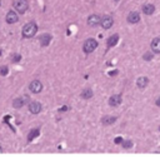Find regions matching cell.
Returning a JSON list of instances; mask_svg holds the SVG:
<instances>
[{"label": "cell", "mask_w": 160, "mask_h": 159, "mask_svg": "<svg viewBox=\"0 0 160 159\" xmlns=\"http://www.w3.org/2000/svg\"><path fill=\"white\" fill-rule=\"evenodd\" d=\"M101 23V18L99 16L98 14H91L89 18H88V25L89 26H98L99 24Z\"/></svg>", "instance_id": "cell-6"}, {"label": "cell", "mask_w": 160, "mask_h": 159, "mask_svg": "<svg viewBox=\"0 0 160 159\" xmlns=\"http://www.w3.org/2000/svg\"><path fill=\"white\" fill-rule=\"evenodd\" d=\"M154 11H155V6H154L153 4H145V5H143V13L145 15H151V14H154Z\"/></svg>", "instance_id": "cell-15"}, {"label": "cell", "mask_w": 160, "mask_h": 159, "mask_svg": "<svg viewBox=\"0 0 160 159\" xmlns=\"http://www.w3.org/2000/svg\"><path fill=\"white\" fill-rule=\"evenodd\" d=\"M0 6H1V0H0Z\"/></svg>", "instance_id": "cell-28"}, {"label": "cell", "mask_w": 160, "mask_h": 159, "mask_svg": "<svg viewBox=\"0 0 160 159\" xmlns=\"http://www.w3.org/2000/svg\"><path fill=\"white\" fill-rule=\"evenodd\" d=\"M29 89H30V92H31V93H34V94L40 93V92L43 90L41 81H39V80H33V81L29 84Z\"/></svg>", "instance_id": "cell-4"}, {"label": "cell", "mask_w": 160, "mask_h": 159, "mask_svg": "<svg viewBox=\"0 0 160 159\" xmlns=\"http://www.w3.org/2000/svg\"><path fill=\"white\" fill-rule=\"evenodd\" d=\"M36 33H38V25L33 22L25 24L23 28V36L24 38H33Z\"/></svg>", "instance_id": "cell-1"}, {"label": "cell", "mask_w": 160, "mask_h": 159, "mask_svg": "<svg viewBox=\"0 0 160 159\" xmlns=\"http://www.w3.org/2000/svg\"><path fill=\"white\" fill-rule=\"evenodd\" d=\"M96 48H98V42L95 39H93V38L85 40V43H84V45H83V50H84V53H86V54L93 53Z\"/></svg>", "instance_id": "cell-2"}, {"label": "cell", "mask_w": 160, "mask_h": 159, "mask_svg": "<svg viewBox=\"0 0 160 159\" xmlns=\"http://www.w3.org/2000/svg\"><path fill=\"white\" fill-rule=\"evenodd\" d=\"M25 100H26V96H25V98H16V99H14V101H13V107L16 109L21 108V107L25 104Z\"/></svg>", "instance_id": "cell-17"}, {"label": "cell", "mask_w": 160, "mask_h": 159, "mask_svg": "<svg viewBox=\"0 0 160 159\" xmlns=\"http://www.w3.org/2000/svg\"><path fill=\"white\" fill-rule=\"evenodd\" d=\"M6 23L8 24H15V23L19 20V16H18V14L15 13V11H13V10H10V11H8L6 14Z\"/></svg>", "instance_id": "cell-9"}, {"label": "cell", "mask_w": 160, "mask_h": 159, "mask_svg": "<svg viewBox=\"0 0 160 159\" xmlns=\"http://www.w3.org/2000/svg\"><path fill=\"white\" fill-rule=\"evenodd\" d=\"M143 59L146 60V61H150L151 59H153V53H150V51H146L145 54L143 55Z\"/></svg>", "instance_id": "cell-22"}, {"label": "cell", "mask_w": 160, "mask_h": 159, "mask_svg": "<svg viewBox=\"0 0 160 159\" xmlns=\"http://www.w3.org/2000/svg\"><path fill=\"white\" fill-rule=\"evenodd\" d=\"M126 19H128V23H130V24H136L140 22V14L138 11H131V13H129Z\"/></svg>", "instance_id": "cell-10"}, {"label": "cell", "mask_w": 160, "mask_h": 159, "mask_svg": "<svg viewBox=\"0 0 160 159\" xmlns=\"http://www.w3.org/2000/svg\"><path fill=\"white\" fill-rule=\"evenodd\" d=\"M123 140H124V139H123L121 137H116L115 138V140H114V143H115V144H121Z\"/></svg>", "instance_id": "cell-24"}, {"label": "cell", "mask_w": 160, "mask_h": 159, "mask_svg": "<svg viewBox=\"0 0 160 159\" xmlns=\"http://www.w3.org/2000/svg\"><path fill=\"white\" fill-rule=\"evenodd\" d=\"M8 73H9V69H8L6 65H3V66H0V75H3V77H5Z\"/></svg>", "instance_id": "cell-21"}, {"label": "cell", "mask_w": 160, "mask_h": 159, "mask_svg": "<svg viewBox=\"0 0 160 159\" xmlns=\"http://www.w3.org/2000/svg\"><path fill=\"white\" fill-rule=\"evenodd\" d=\"M121 95L120 94H114L109 98V105L110 107H119L121 104Z\"/></svg>", "instance_id": "cell-8"}, {"label": "cell", "mask_w": 160, "mask_h": 159, "mask_svg": "<svg viewBox=\"0 0 160 159\" xmlns=\"http://www.w3.org/2000/svg\"><path fill=\"white\" fill-rule=\"evenodd\" d=\"M113 24H114V19H113V16L110 15H105L104 18H101V23H100V25H101V28L103 29H110L113 26Z\"/></svg>", "instance_id": "cell-5"}, {"label": "cell", "mask_w": 160, "mask_h": 159, "mask_svg": "<svg viewBox=\"0 0 160 159\" xmlns=\"http://www.w3.org/2000/svg\"><path fill=\"white\" fill-rule=\"evenodd\" d=\"M150 48H151V51H153V53L160 54V38H155V39L151 40Z\"/></svg>", "instance_id": "cell-11"}, {"label": "cell", "mask_w": 160, "mask_h": 159, "mask_svg": "<svg viewBox=\"0 0 160 159\" xmlns=\"http://www.w3.org/2000/svg\"><path fill=\"white\" fill-rule=\"evenodd\" d=\"M29 8V3L28 0H15L14 1V9L20 13V14H24Z\"/></svg>", "instance_id": "cell-3"}, {"label": "cell", "mask_w": 160, "mask_h": 159, "mask_svg": "<svg viewBox=\"0 0 160 159\" xmlns=\"http://www.w3.org/2000/svg\"><path fill=\"white\" fill-rule=\"evenodd\" d=\"M41 104L39 101H31L29 103V112L33 113V114H39L41 112Z\"/></svg>", "instance_id": "cell-7"}, {"label": "cell", "mask_w": 160, "mask_h": 159, "mask_svg": "<svg viewBox=\"0 0 160 159\" xmlns=\"http://www.w3.org/2000/svg\"><path fill=\"white\" fill-rule=\"evenodd\" d=\"M119 42V35L118 34H113L112 36H109V39H108V48H113V46H115Z\"/></svg>", "instance_id": "cell-14"}, {"label": "cell", "mask_w": 160, "mask_h": 159, "mask_svg": "<svg viewBox=\"0 0 160 159\" xmlns=\"http://www.w3.org/2000/svg\"><path fill=\"white\" fill-rule=\"evenodd\" d=\"M116 122V116H112V115H106L101 119V123L104 125H112Z\"/></svg>", "instance_id": "cell-16"}, {"label": "cell", "mask_w": 160, "mask_h": 159, "mask_svg": "<svg viewBox=\"0 0 160 159\" xmlns=\"http://www.w3.org/2000/svg\"><path fill=\"white\" fill-rule=\"evenodd\" d=\"M109 74H110V75H116V74H118V72L115 70V72H112V73H109Z\"/></svg>", "instance_id": "cell-26"}, {"label": "cell", "mask_w": 160, "mask_h": 159, "mask_svg": "<svg viewBox=\"0 0 160 159\" xmlns=\"http://www.w3.org/2000/svg\"><path fill=\"white\" fill-rule=\"evenodd\" d=\"M155 104H156L158 107H160V98H158V99L155 100Z\"/></svg>", "instance_id": "cell-25"}, {"label": "cell", "mask_w": 160, "mask_h": 159, "mask_svg": "<svg viewBox=\"0 0 160 159\" xmlns=\"http://www.w3.org/2000/svg\"><path fill=\"white\" fill-rule=\"evenodd\" d=\"M0 55H1V50H0Z\"/></svg>", "instance_id": "cell-29"}, {"label": "cell", "mask_w": 160, "mask_h": 159, "mask_svg": "<svg viewBox=\"0 0 160 159\" xmlns=\"http://www.w3.org/2000/svg\"><path fill=\"white\" fill-rule=\"evenodd\" d=\"M80 96H81L83 99H90L91 96H93V90H91L90 88L84 89L83 92H81V94H80Z\"/></svg>", "instance_id": "cell-19"}, {"label": "cell", "mask_w": 160, "mask_h": 159, "mask_svg": "<svg viewBox=\"0 0 160 159\" xmlns=\"http://www.w3.org/2000/svg\"><path fill=\"white\" fill-rule=\"evenodd\" d=\"M39 42H40V45L41 46H48L50 42H51V35L50 34H43L39 38Z\"/></svg>", "instance_id": "cell-13"}, {"label": "cell", "mask_w": 160, "mask_h": 159, "mask_svg": "<svg viewBox=\"0 0 160 159\" xmlns=\"http://www.w3.org/2000/svg\"><path fill=\"white\" fill-rule=\"evenodd\" d=\"M11 60H13V63H18V61L21 60V55L20 54H13L11 55Z\"/></svg>", "instance_id": "cell-23"}, {"label": "cell", "mask_w": 160, "mask_h": 159, "mask_svg": "<svg viewBox=\"0 0 160 159\" xmlns=\"http://www.w3.org/2000/svg\"><path fill=\"white\" fill-rule=\"evenodd\" d=\"M1 152H3V149H1V147H0V153H1Z\"/></svg>", "instance_id": "cell-27"}, {"label": "cell", "mask_w": 160, "mask_h": 159, "mask_svg": "<svg viewBox=\"0 0 160 159\" xmlns=\"http://www.w3.org/2000/svg\"><path fill=\"white\" fill-rule=\"evenodd\" d=\"M149 84V78L148 77H139L136 80V87L139 89H145Z\"/></svg>", "instance_id": "cell-12"}, {"label": "cell", "mask_w": 160, "mask_h": 159, "mask_svg": "<svg viewBox=\"0 0 160 159\" xmlns=\"http://www.w3.org/2000/svg\"><path fill=\"white\" fill-rule=\"evenodd\" d=\"M121 145H123L124 149H130V148L133 147V142L130 140V139H126V140H123Z\"/></svg>", "instance_id": "cell-20"}, {"label": "cell", "mask_w": 160, "mask_h": 159, "mask_svg": "<svg viewBox=\"0 0 160 159\" xmlns=\"http://www.w3.org/2000/svg\"><path fill=\"white\" fill-rule=\"evenodd\" d=\"M39 134H40V130L38 129V128L31 129V130H30V133L28 134V140H29V142H31L33 139H35L36 137H39Z\"/></svg>", "instance_id": "cell-18"}, {"label": "cell", "mask_w": 160, "mask_h": 159, "mask_svg": "<svg viewBox=\"0 0 160 159\" xmlns=\"http://www.w3.org/2000/svg\"><path fill=\"white\" fill-rule=\"evenodd\" d=\"M159 130H160V127H159Z\"/></svg>", "instance_id": "cell-30"}]
</instances>
